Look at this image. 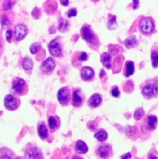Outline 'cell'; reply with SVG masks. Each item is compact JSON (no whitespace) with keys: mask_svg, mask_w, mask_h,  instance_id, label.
Masks as SVG:
<instances>
[{"mask_svg":"<svg viewBox=\"0 0 158 159\" xmlns=\"http://www.w3.org/2000/svg\"><path fill=\"white\" fill-rule=\"evenodd\" d=\"M139 30L143 35H151L154 31V23L150 18L145 17L141 20L140 24H139Z\"/></svg>","mask_w":158,"mask_h":159,"instance_id":"1","label":"cell"},{"mask_svg":"<svg viewBox=\"0 0 158 159\" xmlns=\"http://www.w3.org/2000/svg\"><path fill=\"white\" fill-rule=\"evenodd\" d=\"M12 89L16 94L22 96L27 93L28 87L23 79L20 78H15L12 82Z\"/></svg>","mask_w":158,"mask_h":159,"instance_id":"2","label":"cell"},{"mask_svg":"<svg viewBox=\"0 0 158 159\" xmlns=\"http://www.w3.org/2000/svg\"><path fill=\"white\" fill-rule=\"evenodd\" d=\"M81 34L82 38L90 44H94L97 40L95 34L93 33V31L88 26H84L81 30Z\"/></svg>","mask_w":158,"mask_h":159,"instance_id":"3","label":"cell"},{"mask_svg":"<svg viewBox=\"0 0 158 159\" xmlns=\"http://www.w3.org/2000/svg\"><path fill=\"white\" fill-rule=\"evenodd\" d=\"M57 99L59 102L63 106H67L69 104L71 100V91L68 87H63L60 89L57 93Z\"/></svg>","mask_w":158,"mask_h":159,"instance_id":"4","label":"cell"},{"mask_svg":"<svg viewBox=\"0 0 158 159\" xmlns=\"http://www.w3.org/2000/svg\"><path fill=\"white\" fill-rule=\"evenodd\" d=\"M48 48H49V51L50 54L54 57H59L62 55V49L61 46H60V42L57 40H51L50 43L48 45Z\"/></svg>","mask_w":158,"mask_h":159,"instance_id":"5","label":"cell"},{"mask_svg":"<svg viewBox=\"0 0 158 159\" xmlns=\"http://www.w3.org/2000/svg\"><path fill=\"white\" fill-rule=\"evenodd\" d=\"M4 104L7 110L12 111V110H15L18 108L20 102H19L18 99L14 97L12 95H8L5 98Z\"/></svg>","mask_w":158,"mask_h":159,"instance_id":"6","label":"cell"},{"mask_svg":"<svg viewBox=\"0 0 158 159\" xmlns=\"http://www.w3.org/2000/svg\"><path fill=\"white\" fill-rule=\"evenodd\" d=\"M97 153L101 158L108 159L112 155V148L109 145L104 144V145L99 146L97 150Z\"/></svg>","mask_w":158,"mask_h":159,"instance_id":"7","label":"cell"},{"mask_svg":"<svg viewBox=\"0 0 158 159\" xmlns=\"http://www.w3.org/2000/svg\"><path fill=\"white\" fill-rule=\"evenodd\" d=\"M26 159H43V154L40 150L36 147H31L25 154Z\"/></svg>","mask_w":158,"mask_h":159,"instance_id":"8","label":"cell"},{"mask_svg":"<svg viewBox=\"0 0 158 159\" xmlns=\"http://www.w3.org/2000/svg\"><path fill=\"white\" fill-rule=\"evenodd\" d=\"M84 101V94L81 89L74 90L73 93L72 104L74 107H79L82 105Z\"/></svg>","mask_w":158,"mask_h":159,"instance_id":"9","label":"cell"},{"mask_svg":"<svg viewBox=\"0 0 158 159\" xmlns=\"http://www.w3.org/2000/svg\"><path fill=\"white\" fill-rule=\"evenodd\" d=\"M94 76V72L93 69L90 67H84L81 70V77L84 81L92 80Z\"/></svg>","mask_w":158,"mask_h":159,"instance_id":"10","label":"cell"},{"mask_svg":"<svg viewBox=\"0 0 158 159\" xmlns=\"http://www.w3.org/2000/svg\"><path fill=\"white\" fill-rule=\"evenodd\" d=\"M27 34V28L23 24H20L15 26V37L16 40H20L24 38Z\"/></svg>","mask_w":158,"mask_h":159,"instance_id":"11","label":"cell"},{"mask_svg":"<svg viewBox=\"0 0 158 159\" xmlns=\"http://www.w3.org/2000/svg\"><path fill=\"white\" fill-rule=\"evenodd\" d=\"M49 123V127L52 132H54L60 127V119L57 116H51L49 117L48 120Z\"/></svg>","mask_w":158,"mask_h":159,"instance_id":"12","label":"cell"},{"mask_svg":"<svg viewBox=\"0 0 158 159\" xmlns=\"http://www.w3.org/2000/svg\"><path fill=\"white\" fill-rule=\"evenodd\" d=\"M42 68L43 71H46V72H51L55 68V61L52 57H48L42 64Z\"/></svg>","mask_w":158,"mask_h":159,"instance_id":"13","label":"cell"},{"mask_svg":"<svg viewBox=\"0 0 158 159\" xmlns=\"http://www.w3.org/2000/svg\"><path fill=\"white\" fill-rule=\"evenodd\" d=\"M102 96L99 93H95L93 96H91V97L89 99V101H88V104L92 108H96L99 106H100L101 102H102Z\"/></svg>","mask_w":158,"mask_h":159,"instance_id":"14","label":"cell"},{"mask_svg":"<svg viewBox=\"0 0 158 159\" xmlns=\"http://www.w3.org/2000/svg\"><path fill=\"white\" fill-rule=\"evenodd\" d=\"M157 124V118L153 115H150L147 118V127L150 130H153L156 128Z\"/></svg>","mask_w":158,"mask_h":159,"instance_id":"15","label":"cell"},{"mask_svg":"<svg viewBox=\"0 0 158 159\" xmlns=\"http://www.w3.org/2000/svg\"><path fill=\"white\" fill-rule=\"evenodd\" d=\"M88 146L84 141H77L76 142L75 151L79 154H85L88 152Z\"/></svg>","mask_w":158,"mask_h":159,"instance_id":"16","label":"cell"},{"mask_svg":"<svg viewBox=\"0 0 158 159\" xmlns=\"http://www.w3.org/2000/svg\"><path fill=\"white\" fill-rule=\"evenodd\" d=\"M142 94L145 97L151 98L153 96V84H147L142 89Z\"/></svg>","mask_w":158,"mask_h":159,"instance_id":"17","label":"cell"},{"mask_svg":"<svg viewBox=\"0 0 158 159\" xmlns=\"http://www.w3.org/2000/svg\"><path fill=\"white\" fill-rule=\"evenodd\" d=\"M38 134L41 139H46L48 137V130L44 122L42 123L38 128Z\"/></svg>","mask_w":158,"mask_h":159,"instance_id":"18","label":"cell"},{"mask_svg":"<svg viewBox=\"0 0 158 159\" xmlns=\"http://www.w3.org/2000/svg\"><path fill=\"white\" fill-rule=\"evenodd\" d=\"M101 61L106 68H111V57L108 53H103L101 56Z\"/></svg>","mask_w":158,"mask_h":159,"instance_id":"19","label":"cell"},{"mask_svg":"<svg viewBox=\"0 0 158 159\" xmlns=\"http://www.w3.org/2000/svg\"><path fill=\"white\" fill-rule=\"evenodd\" d=\"M134 64H133V61H129L126 62V65H125V77H129V76L132 75L134 72Z\"/></svg>","mask_w":158,"mask_h":159,"instance_id":"20","label":"cell"},{"mask_svg":"<svg viewBox=\"0 0 158 159\" xmlns=\"http://www.w3.org/2000/svg\"><path fill=\"white\" fill-rule=\"evenodd\" d=\"M125 44L127 48H132L138 44V40L135 36H130L125 40Z\"/></svg>","mask_w":158,"mask_h":159,"instance_id":"21","label":"cell"},{"mask_svg":"<svg viewBox=\"0 0 158 159\" xmlns=\"http://www.w3.org/2000/svg\"><path fill=\"white\" fill-rule=\"evenodd\" d=\"M23 69L26 71H30L32 70L33 66V61L31 60L29 57H25L23 60Z\"/></svg>","mask_w":158,"mask_h":159,"instance_id":"22","label":"cell"},{"mask_svg":"<svg viewBox=\"0 0 158 159\" xmlns=\"http://www.w3.org/2000/svg\"><path fill=\"white\" fill-rule=\"evenodd\" d=\"M68 26H69V24H68V22L67 20H64V19L60 20L58 23V30L61 33L66 32L68 29Z\"/></svg>","mask_w":158,"mask_h":159,"instance_id":"23","label":"cell"},{"mask_svg":"<svg viewBox=\"0 0 158 159\" xmlns=\"http://www.w3.org/2000/svg\"><path fill=\"white\" fill-rule=\"evenodd\" d=\"M94 138L99 141H105L108 138V134L105 130H100L94 134Z\"/></svg>","mask_w":158,"mask_h":159,"instance_id":"24","label":"cell"},{"mask_svg":"<svg viewBox=\"0 0 158 159\" xmlns=\"http://www.w3.org/2000/svg\"><path fill=\"white\" fill-rule=\"evenodd\" d=\"M151 60L152 65L153 68H156L158 66V52L153 51L151 53Z\"/></svg>","mask_w":158,"mask_h":159,"instance_id":"25","label":"cell"},{"mask_svg":"<svg viewBox=\"0 0 158 159\" xmlns=\"http://www.w3.org/2000/svg\"><path fill=\"white\" fill-rule=\"evenodd\" d=\"M117 27V23H116V17L112 16L110 18L108 22V28L110 30H114Z\"/></svg>","mask_w":158,"mask_h":159,"instance_id":"26","label":"cell"},{"mask_svg":"<svg viewBox=\"0 0 158 159\" xmlns=\"http://www.w3.org/2000/svg\"><path fill=\"white\" fill-rule=\"evenodd\" d=\"M41 48V45H40V43H33L30 46V52L31 54H35L36 53L38 52L39 50Z\"/></svg>","mask_w":158,"mask_h":159,"instance_id":"27","label":"cell"},{"mask_svg":"<svg viewBox=\"0 0 158 159\" xmlns=\"http://www.w3.org/2000/svg\"><path fill=\"white\" fill-rule=\"evenodd\" d=\"M143 115H144L143 110L142 108L137 109V110H136V112H135V113H134L135 120H140L141 118L143 116Z\"/></svg>","mask_w":158,"mask_h":159,"instance_id":"28","label":"cell"},{"mask_svg":"<svg viewBox=\"0 0 158 159\" xmlns=\"http://www.w3.org/2000/svg\"><path fill=\"white\" fill-rule=\"evenodd\" d=\"M10 24V22H9V19L6 16H3L1 18V25L2 29H5V28H7L8 26Z\"/></svg>","mask_w":158,"mask_h":159,"instance_id":"29","label":"cell"},{"mask_svg":"<svg viewBox=\"0 0 158 159\" xmlns=\"http://www.w3.org/2000/svg\"><path fill=\"white\" fill-rule=\"evenodd\" d=\"M14 3L15 2H13L6 1L4 3H3V8H4V9H6V10L11 9V8L12 7V6H13Z\"/></svg>","mask_w":158,"mask_h":159,"instance_id":"30","label":"cell"},{"mask_svg":"<svg viewBox=\"0 0 158 159\" xmlns=\"http://www.w3.org/2000/svg\"><path fill=\"white\" fill-rule=\"evenodd\" d=\"M12 31L11 30H8L6 31V40H7L8 42H10L11 39H12Z\"/></svg>","mask_w":158,"mask_h":159,"instance_id":"31","label":"cell"},{"mask_svg":"<svg viewBox=\"0 0 158 159\" xmlns=\"http://www.w3.org/2000/svg\"><path fill=\"white\" fill-rule=\"evenodd\" d=\"M119 94H120V93H119V89H118L117 87H114V88L112 89V95L114 97H118V96H119Z\"/></svg>","mask_w":158,"mask_h":159,"instance_id":"32","label":"cell"},{"mask_svg":"<svg viewBox=\"0 0 158 159\" xmlns=\"http://www.w3.org/2000/svg\"><path fill=\"white\" fill-rule=\"evenodd\" d=\"M77 15V10L75 9H70L69 12H68V17H73Z\"/></svg>","mask_w":158,"mask_h":159,"instance_id":"33","label":"cell"},{"mask_svg":"<svg viewBox=\"0 0 158 159\" xmlns=\"http://www.w3.org/2000/svg\"><path fill=\"white\" fill-rule=\"evenodd\" d=\"M81 61H87L88 60V54L85 52H81L80 54V57H79Z\"/></svg>","mask_w":158,"mask_h":159,"instance_id":"34","label":"cell"},{"mask_svg":"<svg viewBox=\"0 0 158 159\" xmlns=\"http://www.w3.org/2000/svg\"><path fill=\"white\" fill-rule=\"evenodd\" d=\"M131 157H132L131 154L127 153V154H125V155H122V156L121 157V159H130L131 158Z\"/></svg>","mask_w":158,"mask_h":159,"instance_id":"35","label":"cell"},{"mask_svg":"<svg viewBox=\"0 0 158 159\" xmlns=\"http://www.w3.org/2000/svg\"><path fill=\"white\" fill-rule=\"evenodd\" d=\"M139 2L136 0V1H133V9H137L138 6H139Z\"/></svg>","mask_w":158,"mask_h":159,"instance_id":"36","label":"cell"},{"mask_svg":"<svg viewBox=\"0 0 158 159\" xmlns=\"http://www.w3.org/2000/svg\"><path fill=\"white\" fill-rule=\"evenodd\" d=\"M60 3H61L63 6H68V4H69V1H66V0H61V1H60Z\"/></svg>","mask_w":158,"mask_h":159,"instance_id":"37","label":"cell"},{"mask_svg":"<svg viewBox=\"0 0 158 159\" xmlns=\"http://www.w3.org/2000/svg\"><path fill=\"white\" fill-rule=\"evenodd\" d=\"M149 159H158L156 158L155 155H150V157H149Z\"/></svg>","mask_w":158,"mask_h":159,"instance_id":"38","label":"cell"},{"mask_svg":"<svg viewBox=\"0 0 158 159\" xmlns=\"http://www.w3.org/2000/svg\"><path fill=\"white\" fill-rule=\"evenodd\" d=\"M1 159H11V158H10V157H9V156H3V157H2Z\"/></svg>","mask_w":158,"mask_h":159,"instance_id":"39","label":"cell"},{"mask_svg":"<svg viewBox=\"0 0 158 159\" xmlns=\"http://www.w3.org/2000/svg\"><path fill=\"white\" fill-rule=\"evenodd\" d=\"M1 45H2V43H1V40H0V47H1Z\"/></svg>","mask_w":158,"mask_h":159,"instance_id":"40","label":"cell"},{"mask_svg":"<svg viewBox=\"0 0 158 159\" xmlns=\"http://www.w3.org/2000/svg\"><path fill=\"white\" fill-rule=\"evenodd\" d=\"M17 159H21V158H17Z\"/></svg>","mask_w":158,"mask_h":159,"instance_id":"41","label":"cell"}]
</instances>
